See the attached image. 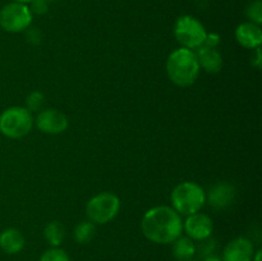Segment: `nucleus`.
Here are the masks:
<instances>
[{"instance_id":"obj_1","label":"nucleus","mask_w":262,"mask_h":261,"mask_svg":"<svg viewBox=\"0 0 262 261\" xmlns=\"http://www.w3.org/2000/svg\"><path fill=\"white\" fill-rule=\"evenodd\" d=\"M141 229L151 242L169 245L182 235V215L170 206H155L143 215Z\"/></svg>"},{"instance_id":"obj_13","label":"nucleus","mask_w":262,"mask_h":261,"mask_svg":"<svg viewBox=\"0 0 262 261\" xmlns=\"http://www.w3.org/2000/svg\"><path fill=\"white\" fill-rule=\"evenodd\" d=\"M235 38H237L238 44L246 49L260 48L262 42V31L260 26L256 23H241L235 28Z\"/></svg>"},{"instance_id":"obj_17","label":"nucleus","mask_w":262,"mask_h":261,"mask_svg":"<svg viewBox=\"0 0 262 261\" xmlns=\"http://www.w3.org/2000/svg\"><path fill=\"white\" fill-rule=\"evenodd\" d=\"M95 234H96V227L90 220H84V222L77 224L73 232L74 241L77 243H81V245H86V243L91 242L94 240Z\"/></svg>"},{"instance_id":"obj_12","label":"nucleus","mask_w":262,"mask_h":261,"mask_svg":"<svg viewBox=\"0 0 262 261\" xmlns=\"http://www.w3.org/2000/svg\"><path fill=\"white\" fill-rule=\"evenodd\" d=\"M196 56L199 60L200 68L207 73H219L223 68V56L216 48L207 45H201L196 49Z\"/></svg>"},{"instance_id":"obj_29","label":"nucleus","mask_w":262,"mask_h":261,"mask_svg":"<svg viewBox=\"0 0 262 261\" xmlns=\"http://www.w3.org/2000/svg\"><path fill=\"white\" fill-rule=\"evenodd\" d=\"M189 261H194V260H189Z\"/></svg>"},{"instance_id":"obj_10","label":"nucleus","mask_w":262,"mask_h":261,"mask_svg":"<svg viewBox=\"0 0 262 261\" xmlns=\"http://www.w3.org/2000/svg\"><path fill=\"white\" fill-rule=\"evenodd\" d=\"M255 247L246 237H238L230 241L223 251V261H252Z\"/></svg>"},{"instance_id":"obj_15","label":"nucleus","mask_w":262,"mask_h":261,"mask_svg":"<svg viewBox=\"0 0 262 261\" xmlns=\"http://www.w3.org/2000/svg\"><path fill=\"white\" fill-rule=\"evenodd\" d=\"M196 255V246L188 237H179L173 242V256L178 261H189Z\"/></svg>"},{"instance_id":"obj_22","label":"nucleus","mask_w":262,"mask_h":261,"mask_svg":"<svg viewBox=\"0 0 262 261\" xmlns=\"http://www.w3.org/2000/svg\"><path fill=\"white\" fill-rule=\"evenodd\" d=\"M215 250V241L214 240H210V238H206V240L201 241V245L199 247H196V253L199 251L200 255H202L204 257L206 256L212 255V251Z\"/></svg>"},{"instance_id":"obj_11","label":"nucleus","mask_w":262,"mask_h":261,"mask_svg":"<svg viewBox=\"0 0 262 261\" xmlns=\"http://www.w3.org/2000/svg\"><path fill=\"white\" fill-rule=\"evenodd\" d=\"M235 187L228 182H219L210 188L206 199L215 209H227L235 200Z\"/></svg>"},{"instance_id":"obj_2","label":"nucleus","mask_w":262,"mask_h":261,"mask_svg":"<svg viewBox=\"0 0 262 261\" xmlns=\"http://www.w3.org/2000/svg\"><path fill=\"white\" fill-rule=\"evenodd\" d=\"M200 64L193 50L181 48L174 50L166 60V73L169 79L179 87H188L199 77Z\"/></svg>"},{"instance_id":"obj_6","label":"nucleus","mask_w":262,"mask_h":261,"mask_svg":"<svg viewBox=\"0 0 262 261\" xmlns=\"http://www.w3.org/2000/svg\"><path fill=\"white\" fill-rule=\"evenodd\" d=\"M174 36L182 48L193 50L204 45L207 32L199 19L192 15H182L174 25Z\"/></svg>"},{"instance_id":"obj_28","label":"nucleus","mask_w":262,"mask_h":261,"mask_svg":"<svg viewBox=\"0 0 262 261\" xmlns=\"http://www.w3.org/2000/svg\"><path fill=\"white\" fill-rule=\"evenodd\" d=\"M46 2H53V0H46Z\"/></svg>"},{"instance_id":"obj_27","label":"nucleus","mask_w":262,"mask_h":261,"mask_svg":"<svg viewBox=\"0 0 262 261\" xmlns=\"http://www.w3.org/2000/svg\"><path fill=\"white\" fill-rule=\"evenodd\" d=\"M14 2H17V3H23V4H26V3L32 2V0H14Z\"/></svg>"},{"instance_id":"obj_18","label":"nucleus","mask_w":262,"mask_h":261,"mask_svg":"<svg viewBox=\"0 0 262 261\" xmlns=\"http://www.w3.org/2000/svg\"><path fill=\"white\" fill-rule=\"evenodd\" d=\"M43 104H45V96L42 92L33 91L26 97V109L32 112H41Z\"/></svg>"},{"instance_id":"obj_21","label":"nucleus","mask_w":262,"mask_h":261,"mask_svg":"<svg viewBox=\"0 0 262 261\" xmlns=\"http://www.w3.org/2000/svg\"><path fill=\"white\" fill-rule=\"evenodd\" d=\"M49 2L46 0H32L30 2V10L32 14H37V15H42L45 13H48L49 10Z\"/></svg>"},{"instance_id":"obj_23","label":"nucleus","mask_w":262,"mask_h":261,"mask_svg":"<svg viewBox=\"0 0 262 261\" xmlns=\"http://www.w3.org/2000/svg\"><path fill=\"white\" fill-rule=\"evenodd\" d=\"M26 38L32 45H38L41 42L42 35H41V31L38 28H30V30H27V33H26Z\"/></svg>"},{"instance_id":"obj_16","label":"nucleus","mask_w":262,"mask_h":261,"mask_svg":"<svg viewBox=\"0 0 262 261\" xmlns=\"http://www.w3.org/2000/svg\"><path fill=\"white\" fill-rule=\"evenodd\" d=\"M43 237L51 247H59L66 237V228L58 220H53L43 229Z\"/></svg>"},{"instance_id":"obj_8","label":"nucleus","mask_w":262,"mask_h":261,"mask_svg":"<svg viewBox=\"0 0 262 261\" xmlns=\"http://www.w3.org/2000/svg\"><path fill=\"white\" fill-rule=\"evenodd\" d=\"M68 118L58 109H42L36 118V125L46 135H60L68 128Z\"/></svg>"},{"instance_id":"obj_24","label":"nucleus","mask_w":262,"mask_h":261,"mask_svg":"<svg viewBox=\"0 0 262 261\" xmlns=\"http://www.w3.org/2000/svg\"><path fill=\"white\" fill-rule=\"evenodd\" d=\"M256 56H255V60H252L253 66H256L257 68L261 67V49L260 48H256Z\"/></svg>"},{"instance_id":"obj_25","label":"nucleus","mask_w":262,"mask_h":261,"mask_svg":"<svg viewBox=\"0 0 262 261\" xmlns=\"http://www.w3.org/2000/svg\"><path fill=\"white\" fill-rule=\"evenodd\" d=\"M202 261H223V260L215 255H209V256H206V257H204V260Z\"/></svg>"},{"instance_id":"obj_4","label":"nucleus","mask_w":262,"mask_h":261,"mask_svg":"<svg viewBox=\"0 0 262 261\" xmlns=\"http://www.w3.org/2000/svg\"><path fill=\"white\" fill-rule=\"evenodd\" d=\"M33 118L23 106H10L0 114V132L8 138H22L31 132Z\"/></svg>"},{"instance_id":"obj_5","label":"nucleus","mask_w":262,"mask_h":261,"mask_svg":"<svg viewBox=\"0 0 262 261\" xmlns=\"http://www.w3.org/2000/svg\"><path fill=\"white\" fill-rule=\"evenodd\" d=\"M120 200L112 192H101L92 197L86 205V215L94 224H106L118 215Z\"/></svg>"},{"instance_id":"obj_14","label":"nucleus","mask_w":262,"mask_h":261,"mask_svg":"<svg viewBox=\"0 0 262 261\" xmlns=\"http://www.w3.org/2000/svg\"><path fill=\"white\" fill-rule=\"evenodd\" d=\"M25 247V237L15 228H8L0 233V248L8 255H15Z\"/></svg>"},{"instance_id":"obj_26","label":"nucleus","mask_w":262,"mask_h":261,"mask_svg":"<svg viewBox=\"0 0 262 261\" xmlns=\"http://www.w3.org/2000/svg\"><path fill=\"white\" fill-rule=\"evenodd\" d=\"M261 255H262L261 250H258L257 252H256V253H253L252 261H261Z\"/></svg>"},{"instance_id":"obj_20","label":"nucleus","mask_w":262,"mask_h":261,"mask_svg":"<svg viewBox=\"0 0 262 261\" xmlns=\"http://www.w3.org/2000/svg\"><path fill=\"white\" fill-rule=\"evenodd\" d=\"M38 261H71L68 253L59 247H53L45 251Z\"/></svg>"},{"instance_id":"obj_9","label":"nucleus","mask_w":262,"mask_h":261,"mask_svg":"<svg viewBox=\"0 0 262 261\" xmlns=\"http://www.w3.org/2000/svg\"><path fill=\"white\" fill-rule=\"evenodd\" d=\"M183 229L192 241H204L211 237L214 223L209 215L196 212L187 216L186 222L183 223Z\"/></svg>"},{"instance_id":"obj_7","label":"nucleus","mask_w":262,"mask_h":261,"mask_svg":"<svg viewBox=\"0 0 262 261\" xmlns=\"http://www.w3.org/2000/svg\"><path fill=\"white\" fill-rule=\"evenodd\" d=\"M32 23V13L27 4L13 2L0 9V27L10 33L26 31Z\"/></svg>"},{"instance_id":"obj_19","label":"nucleus","mask_w":262,"mask_h":261,"mask_svg":"<svg viewBox=\"0 0 262 261\" xmlns=\"http://www.w3.org/2000/svg\"><path fill=\"white\" fill-rule=\"evenodd\" d=\"M246 15L252 23L260 26L262 23V2L261 0H253L246 8Z\"/></svg>"},{"instance_id":"obj_3","label":"nucleus","mask_w":262,"mask_h":261,"mask_svg":"<svg viewBox=\"0 0 262 261\" xmlns=\"http://www.w3.org/2000/svg\"><path fill=\"white\" fill-rule=\"evenodd\" d=\"M173 209L179 215L189 216L196 214L206 202V193L200 184L194 182H183L173 189L170 194Z\"/></svg>"}]
</instances>
